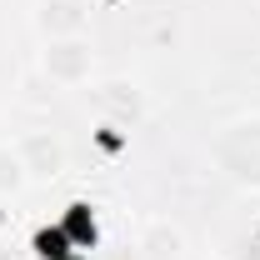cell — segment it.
<instances>
[{
	"label": "cell",
	"instance_id": "7",
	"mask_svg": "<svg viewBox=\"0 0 260 260\" xmlns=\"http://www.w3.org/2000/svg\"><path fill=\"white\" fill-rule=\"evenodd\" d=\"M30 190V170L20 160V150L10 140H0V200H15V195Z\"/></svg>",
	"mask_w": 260,
	"mask_h": 260
},
{
	"label": "cell",
	"instance_id": "6",
	"mask_svg": "<svg viewBox=\"0 0 260 260\" xmlns=\"http://www.w3.org/2000/svg\"><path fill=\"white\" fill-rule=\"evenodd\" d=\"M135 260H185V230L170 215H150L135 230Z\"/></svg>",
	"mask_w": 260,
	"mask_h": 260
},
{
	"label": "cell",
	"instance_id": "2",
	"mask_svg": "<svg viewBox=\"0 0 260 260\" xmlns=\"http://www.w3.org/2000/svg\"><path fill=\"white\" fill-rule=\"evenodd\" d=\"M95 45L90 35H65V40H40V75L60 90L90 85L95 80Z\"/></svg>",
	"mask_w": 260,
	"mask_h": 260
},
{
	"label": "cell",
	"instance_id": "4",
	"mask_svg": "<svg viewBox=\"0 0 260 260\" xmlns=\"http://www.w3.org/2000/svg\"><path fill=\"white\" fill-rule=\"evenodd\" d=\"M35 30L40 40H65V35H90V0H35Z\"/></svg>",
	"mask_w": 260,
	"mask_h": 260
},
{
	"label": "cell",
	"instance_id": "8",
	"mask_svg": "<svg viewBox=\"0 0 260 260\" xmlns=\"http://www.w3.org/2000/svg\"><path fill=\"white\" fill-rule=\"evenodd\" d=\"M0 260H15V255H10V250H0Z\"/></svg>",
	"mask_w": 260,
	"mask_h": 260
},
{
	"label": "cell",
	"instance_id": "1",
	"mask_svg": "<svg viewBox=\"0 0 260 260\" xmlns=\"http://www.w3.org/2000/svg\"><path fill=\"white\" fill-rule=\"evenodd\" d=\"M210 160L230 185L260 195V115H240L230 120L215 140H210Z\"/></svg>",
	"mask_w": 260,
	"mask_h": 260
},
{
	"label": "cell",
	"instance_id": "3",
	"mask_svg": "<svg viewBox=\"0 0 260 260\" xmlns=\"http://www.w3.org/2000/svg\"><path fill=\"white\" fill-rule=\"evenodd\" d=\"M15 150H20V160L30 170V185H50V180H60L70 170V150H65V140L55 130H25L15 140Z\"/></svg>",
	"mask_w": 260,
	"mask_h": 260
},
{
	"label": "cell",
	"instance_id": "5",
	"mask_svg": "<svg viewBox=\"0 0 260 260\" xmlns=\"http://www.w3.org/2000/svg\"><path fill=\"white\" fill-rule=\"evenodd\" d=\"M95 105H100V115H105L110 125H140V120H145V90H140L135 80H125V75L100 80Z\"/></svg>",
	"mask_w": 260,
	"mask_h": 260
}]
</instances>
